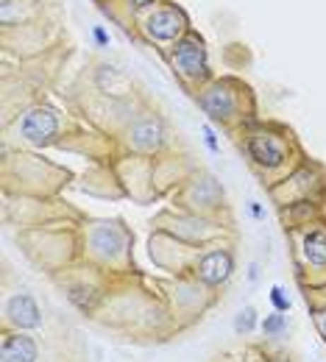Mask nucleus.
<instances>
[{"instance_id":"1","label":"nucleus","mask_w":326,"mask_h":362,"mask_svg":"<svg viewBox=\"0 0 326 362\" xmlns=\"http://www.w3.org/2000/svg\"><path fill=\"white\" fill-rule=\"evenodd\" d=\"M296 259L307 290L326 284V223H307L296 243Z\"/></svg>"},{"instance_id":"2","label":"nucleus","mask_w":326,"mask_h":362,"mask_svg":"<svg viewBox=\"0 0 326 362\" xmlns=\"http://www.w3.org/2000/svg\"><path fill=\"white\" fill-rule=\"evenodd\" d=\"M248 156L254 159V165L260 168H279L281 162L287 159V142L284 136L271 134V132H257L248 136Z\"/></svg>"},{"instance_id":"3","label":"nucleus","mask_w":326,"mask_h":362,"mask_svg":"<svg viewBox=\"0 0 326 362\" xmlns=\"http://www.w3.org/2000/svg\"><path fill=\"white\" fill-rule=\"evenodd\" d=\"M232 271H234L232 254L223 251V248H215V251L204 254V257L195 262V279H198L201 284H206V287H221V284H226V281L232 279Z\"/></svg>"},{"instance_id":"4","label":"nucleus","mask_w":326,"mask_h":362,"mask_svg":"<svg viewBox=\"0 0 326 362\" xmlns=\"http://www.w3.org/2000/svg\"><path fill=\"white\" fill-rule=\"evenodd\" d=\"M173 67L185 81H201L206 76V53L198 40H185L179 42L176 53H173Z\"/></svg>"},{"instance_id":"5","label":"nucleus","mask_w":326,"mask_h":362,"mask_svg":"<svg viewBox=\"0 0 326 362\" xmlns=\"http://www.w3.org/2000/svg\"><path fill=\"white\" fill-rule=\"evenodd\" d=\"M20 134L31 145H45L59 134V117L50 109H31L20 123Z\"/></svg>"},{"instance_id":"6","label":"nucleus","mask_w":326,"mask_h":362,"mask_svg":"<svg viewBox=\"0 0 326 362\" xmlns=\"http://www.w3.org/2000/svg\"><path fill=\"white\" fill-rule=\"evenodd\" d=\"M6 323L14 326L17 332L40 329L42 326V313H40L37 301L28 293H20V296H11L6 301Z\"/></svg>"},{"instance_id":"7","label":"nucleus","mask_w":326,"mask_h":362,"mask_svg":"<svg viewBox=\"0 0 326 362\" xmlns=\"http://www.w3.org/2000/svg\"><path fill=\"white\" fill-rule=\"evenodd\" d=\"M40 360V346L34 337L23 332H6L3 334V362H37Z\"/></svg>"},{"instance_id":"8","label":"nucleus","mask_w":326,"mask_h":362,"mask_svg":"<svg viewBox=\"0 0 326 362\" xmlns=\"http://www.w3.org/2000/svg\"><path fill=\"white\" fill-rule=\"evenodd\" d=\"M165 139V129L156 117H145V120H137L132 129H129V145L134 151H156Z\"/></svg>"},{"instance_id":"9","label":"nucleus","mask_w":326,"mask_h":362,"mask_svg":"<svg viewBox=\"0 0 326 362\" xmlns=\"http://www.w3.org/2000/svg\"><path fill=\"white\" fill-rule=\"evenodd\" d=\"M201 106H204V112H206L212 120H218V123L232 120L234 112H237V103H234L232 92L226 90V87H221V84L201 95Z\"/></svg>"},{"instance_id":"10","label":"nucleus","mask_w":326,"mask_h":362,"mask_svg":"<svg viewBox=\"0 0 326 362\" xmlns=\"http://www.w3.org/2000/svg\"><path fill=\"white\" fill-rule=\"evenodd\" d=\"M185 25V17L173 8H165V11H156L151 20H148V34L153 40H173Z\"/></svg>"},{"instance_id":"11","label":"nucleus","mask_w":326,"mask_h":362,"mask_svg":"<svg viewBox=\"0 0 326 362\" xmlns=\"http://www.w3.org/2000/svg\"><path fill=\"white\" fill-rule=\"evenodd\" d=\"M257 323H260L257 310H254V307H243V310L234 315V332H237L240 337H248V334L257 329Z\"/></svg>"},{"instance_id":"12","label":"nucleus","mask_w":326,"mask_h":362,"mask_svg":"<svg viewBox=\"0 0 326 362\" xmlns=\"http://www.w3.org/2000/svg\"><path fill=\"white\" fill-rule=\"evenodd\" d=\"M287 329V317H284V313H271V315H265V320H262V332H265V337H276V334H281Z\"/></svg>"},{"instance_id":"13","label":"nucleus","mask_w":326,"mask_h":362,"mask_svg":"<svg viewBox=\"0 0 326 362\" xmlns=\"http://www.w3.org/2000/svg\"><path fill=\"white\" fill-rule=\"evenodd\" d=\"M268 296H271V304H274V310H276V313H287V310H290V298L284 296V290H281L279 284H274Z\"/></svg>"},{"instance_id":"14","label":"nucleus","mask_w":326,"mask_h":362,"mask_svg":"<svg viewBox=\"0 0 326 362\" xmlns=\"http://www.w3.org/2000/svg\"><path fill=\"white\" fill-rule=\"evenodd\" d=\"M310 315H313V323H315L318 334L324 337V343H326V307H324V310H315V313H310Z\"/></svg>"},{"instance_id":"15","label":"nucleus","mask_w":326,"mask_h":362,"mask_svg":"<svg viewBox=\"0 0 326 362\" xmlns=\"http://www.w3.org/2000/svg\"><path fill=\"white\" fill-rule=\"evenodd\" d=\"M204 142H206V148H209L212 153H218V151H221V145H218V139H215V132H212L209 126H204Z\"/></svg>"},{"instance_id":"16","label":"nucleus","mask_w":326,"mask_h":362,"mask_svg":"<svg viewBox=\"0 0 326 362\" xmlns=\"http://www.w3.org/2000/svg\"><path fill=\"white\" fill-rule=\"evenodd\" d=\"M251 215H254L257 221H262V218H265V212H262V206H260V204H254V201H251Z\"/></svg>"},{"instance_id":"17","label":"nucleus","mask_w":326,"mask_h":362,"mask_svg":"<svg viewBox=\"0 0 326 362\" xmlns=\"http://www.w3.org/2000/svg\"><path fill=\"white\" fill-rule=\"evenodd\" d=\"M95 40H98V45H106L109 42V37L103 34V28H95Z\"/></svg>"},{"instance_id":"18","label":"nucleus","mask_w":326,"mask_h":362,"mask_svg":"<svg viewBox=\"0 0 326 362\" xmlns=\"http://www.w3.org/2000/svg\"><path fill=\"white\" fill-rule=\"evenodd\" d=\"M132 3H134L137 8H142V6H148V3H153V0H132Z\"/></svg>"}]
</instances>
